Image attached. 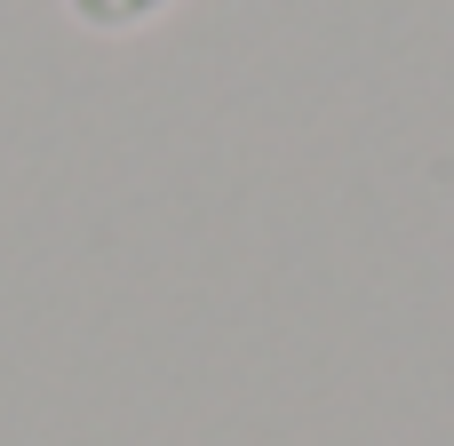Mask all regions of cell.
<instances>
[{
	"label": "cell",
	"instance_id": "cell-1",
	"mask_svg": "<svg viewBox=\"0 0 454 446\" xmlns=\"http://www.w3.org/2000/svg\"><path fill=\"white\" fill-rule=\"evenodd\" d=\"M176 0H64V16L96 40H128V32H152Z\"/></svg>",
	"mask_w": 454,
	"mask_h": 446
}]
</instances>
